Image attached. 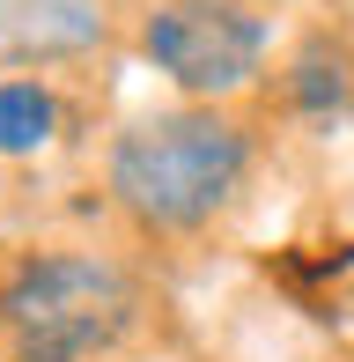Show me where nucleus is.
<instances>
[{
    "label": "nucleus",
    "instance_id": "7ed1b4c3",
    "mask_svg": "<svg viewBox=\"0 0 354 362\" xmlns=\"http://www.w3.org/2000/svg\"><path fill=\"white\" fill-rule=\"evenodd\" d=\"M140 52L192 104H221V96H244L259 81L266 23L244 0H155L140 15Z\"/></svg>",
    "mask_w": 354,
    "mask_h": 362
},
{
    "label": "nucleus",
    "instance_id": "f03ea898",
    "mask_svg": "<svg viewBox=\"0 0 354 362\" xmlns=\"http://www.w3.org/2000/svg\"><path fill=\"white\" fill-rule=\"evenodd\" d=\"M15 362H89L133 325V281L96 252H37L0 288Z\"/></svg>",
    "mask_w": 354,
    "mask_h": 362
},
{
    "label": "nucleus",
    "instance_id": "39448f33",
    "mask_svg": "<svg viewBox=\"0 0 354 362\" xmlns=\"http://www.w3.org/2000/svg\"><path fill=\"white\" fill-rule=\"evenodd\" d=\"M59 134V96L37 74H8L0 81V156H37Z\"/></svg>",
    "mask_w": 354,
    "mask_h": 362
},
{
    "label": "nucleus",
    "instance_id": "f257e3e1",
    "mask_svg": "<svg viewBox=\"0 0 354 362\" xmlns=\"http://www.w3.org/2000/svg\"><path fill=\"white\" fill-rule=\"evenodd\" d=\"M244 170H251V134L236 119H221L214 104H185V111H155V119L126 126L111 141L104 185L140 229L185 237L236 200Z\"/></svg>",
    "mask_w": 354,
    "mask_h": 362
},
{
    "label": "nucleus",
    "instance_id": "20e7f679",
    "mask_svg": "<svg viewBox=\"0 0 354 362\" xmlns=\"http://www.w3.org/2000/svg\"><path fill=\"white\" fill-rule=\"evenodd\" d=\"M111 37V0H0V67L82 59Z\"/></svg>",
    "mask_w": 354,
    "mask_h": 362
},
{
    "label": "nucleus",
    "instance_id": "423d86ee",
    "mask_svg": "<svg viewBox=\"0 0 354 362\" xmlns=\"http://www.w3.org/2000/svg\"><path fill=\"white\" fill-rule=\"evenodd\" d=\"M288 96H295V111H310V119H332V111L347 104V52L325 37H310L295 52V67H288Z\"/></svg>",
    "mask_w": 354,
    "mask_h": 362
}]
</instances>
